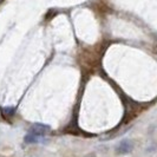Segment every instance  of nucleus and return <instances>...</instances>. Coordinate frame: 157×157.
<instances>
[{"label":"nucleus","instance_id":"7ed1b4c3","mask_svg":"<svg viewBox=\"0 0 157 157\" xmlns=\"http://www.w3.org/2000/svg\"><path fill=\"white\" fill-rule=\"evenodd\" d=\"M43 136H37V135H33V134H29L25 136V140L24 141L26 142V143H39V142H41L43 141Z\"/></svg>","mask_w":157,"mask_h":157},{"label":"nucleus","instance_id":"f257e3e1","mask_svg":"<svg viewBox=\"0 0 157 157\" xmlns=\"http://www.w3.org/2000/svg\"><path fill=\"white\" fill-rule=\"evenodd\" d=\"M134 148V143L130 140H122L117 144L116 147V151L119 155H124V154H129Z\"/></svg>","mask_w":157,"mask_h":157},{"label":"nucleus","instance_id":"20e7f679","mask_svg":"<svg viewBox=\"0 0 157 157\" xmlns=\"http://www.w3.org/2000/svg\"><path fill=\"white\" fill-rule=\"evenodd\" d=\"M89 157H94V156H89Z\"/></svg>","mask_w":157,"mask_h":157},{"label":"nucleus","instance_id":"f03ea898","mask_svg":"<svg viewBox=\"0 0 157 157\" xmlns=\"http://www.w3.org/2000/svg\"><path fill=\"white\" fill-rule=\"evenodd\" d=\"M50 126L45 125V124H41V123H34L33 125L30 128V134L37 135V136H45L46 134L50 132Z\"/></svg>","mask_w":157,"mask_h":157}]
</instances>
